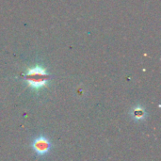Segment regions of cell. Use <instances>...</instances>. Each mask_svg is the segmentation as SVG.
<instances>
[{
  "label": "cell",
  "instance_id": "obj_1",
  "mask_svg": "<svg viewBox=\"0 0 161 161\" xmlns=\"http://www.w3.org/2000/svg\"><path fill=\"white\" fill-rule=\"evenodd\" d=\"M47 73L45 69L41 66H36L29 69L25 75V81L28 86L35 91H39L46 86L48 82Z\"/></svg>",
  "mask_w": 161,
  "mask_h": 161
},
{
  "label": "cell",
  "instance_id": "obj_2",
  "mask_svg": "<svg viewBox=\"0 0 161 161\" xmlns=\"http://www.w3.org/2000/svg\"><path fill=\"white\" fill-rule=\"evenodd\" d=\"M32 147L39 156L46 155L51 149V142L43 136H40L33 141Z\"/></svg>",
  "mask_w": 161,
  "mask_h": 161
},
{
  "label": "cell",
  "instance_id": "obj_3",
  "mask_svg": "<svg viewBox=\"0 0 161 161\" xmlns=\"http://www.w3.org/2000/svg\"><path fill=\"white\" fill-rule=\"evenodd\" d=\"M130 115L131 117L136 120V121H142L143 119L146 118V111L145 109L141 107V106H137V107H134L131 111H130Z\"/></svg>",
  "mask_w": 161,
  "mask_h": 161
}]
</instances>
